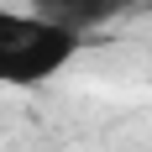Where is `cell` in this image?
<instances>
[{
  "label": "cell",
  "instance_id": "obj_1",
  "mask_svg": "<svg viewBox=\"0 0 152 152\" xmlns=\"http://www.w3.org/2000/svg\"><path fill=\"white\" fill-rule=\"evenodd\" d=\"M79 53V31L58 26L37 11H5L0 5V84L31 89L58 79Z\"/></svg>",
  "mask_w": 152,
  "mask_h": 152
},
{
  "label": "cell",
  "instance_id": "obj_2",
  "mask_svg": "<svg viewBox=\"0 0 152 152\" xmlns=\"http://www.w3.org/2000/svg\"><path fill=\"white\" fill-rule=\"evenodd\" d=\"M26 5H31L37 16H47V21H58V26L79 31V37L131 11V0H26Z\"/></svg>",
  "mask_w": 152,
  "mask_h": 152
}]
</instances>
